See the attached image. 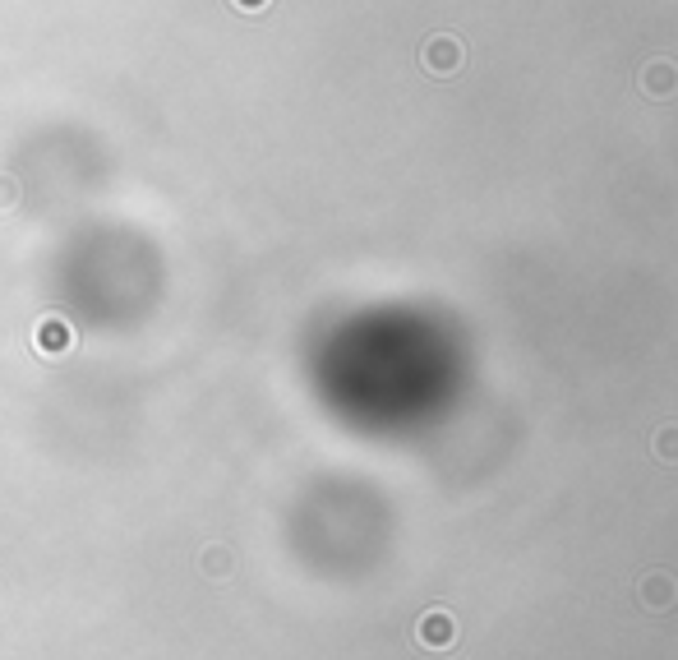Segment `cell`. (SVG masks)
<instances>
[{
	"label": "cell",
	"instance_id": "6da1fadb",
	"mask_svg": "<svg viewBox=\"0 0 678 660\" xmlns=\"http://www.w3.org/2000/svg\"><path fill=\"white\" fill-rule=\"evenodd\" d=\"M637 600H642L646 610H669V605H674L678 600V587H674V577L669 573H646L642 577V587H637Z\"/></svg>",
	"mask_w": 678,
	"mask_h": 660
},
{
	"label": "cell",
	"instance_id": "7a4b0ae2",
	"mask_svg": "<svg viewBox=\"0 0 678 660\" xmlns=\"http://www.w3.org/2000/svg\"><path fill=\"white\" fill-rule=\"evenodd\" d=\"M425 65L434 74H452L457 65H462V42L457 37H434V42H425Z\"/></svg>",
	"mask_w": 678,
	"mask_h": 660
},
{
	"label": "cell",
	"instance_id": "3957f363",
	"mask_svg": "<svg viewBox=\"0 0 678 660\" xmlns=\"http://www.w3.org/2000/svg\"><path fill=\"white\" fill-rule=\"evenodd\" d=\"M642 88L651 97H669L678 88V70L669 65V60H651V65L642 70Z\"/></svg>",
	"mask_w": 678,
	"mask_h": 660
},
{
	"label": "cell",
	"instance_id": "277c9868",
	"mask_svg": "<svg viewBox=\"0 0 678 660\" xmlns=\"http://www.w3.org/2000/svg\"><path fill=\"white\" fill-rule=\"evenodd\" d=\"M420 642L434 647V651L452 647V619L448 614H425V619H420Z\"/></svg>",
	"mask_w": 678,
	"mask_h": 660
},
{
	"label": "cell",
	"instance_id": "5b68a950",
	"mask_svg": "<svg viewBox=\"0 0 678 660\" xmlns=\"http://www.w3.org/2000/svg\"><path fill=\"white\" fill-rule=\"evenodd\" d=\"M651 453H655V462L678 467V425H665V430L651 434Z\"/></svg>",
	"mask_w": 678,
	"mask_h": 660
}]
</instances>
